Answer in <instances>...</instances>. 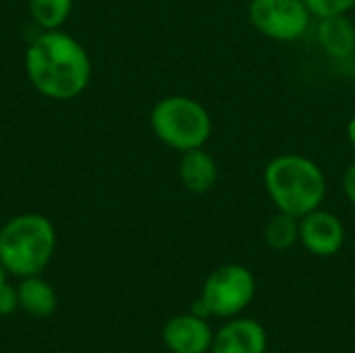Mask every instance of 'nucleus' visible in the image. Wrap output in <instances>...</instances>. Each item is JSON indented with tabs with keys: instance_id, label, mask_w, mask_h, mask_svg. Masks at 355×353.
I'll list each match as a JSON object with an SVG mask.
<instances>
[{
	"instance_id": "nucleus-8",
	"label": "nucleus",
	"mask_w": 355,
	"mask_h": 353,
	"mask_svg": "<svg viewBox=\"0 0 355 353\" xmlns=\"http://www.w3.org/2000/svg\"><path fill=\"white\" fill-rule=\"evenodd\" d=\"M214 333L206 318L196 314L173 316L162 329V341L171 353H208L212 347Z\"/></svg>"
},
{
	"instance_id": "nucleus-5",
	"label": "nucleus",
	"mask_w": 355,
	"mask_h": 353,
	"mask_svg": "<svg viewBox=\"0 0 355 353\" xmlns=\"http://www.w3.org/2000/svg\"><path fill=\"white\" fill-rule=\"evenodd\" d=\"M256 295V279L241 264L218 266L204 283L202 300L212 316L233 318L241 314Z\"/></svg>"
},
{
	"instance_id": "nucleus-16",
	"label": "nucleus",
	"mask_w": 355,
	"mask_h": 353,
	"mask_svg": "<svg viewBox=\"0 0 355 353\" xmlns=\"http://www.w3.org/2000/svg\"><path fill=\"white\" fill-rule=\"evenodd\" d=\"M19 308V293L8 281L0 283V316H10Z\"/></svg>"
},
{
	"instance_id": "nucleus-3",
	"label": "nucleus",
	"mask_w": 355,
	"mask_h": 353,
	"mask_svg": "<svg viewBox=\"0 0 355 353\" xmlns=\"http://www.w3.org/2000/svg\"><path fill=\"white\" fill-rule=\"evenodd\" d=\"M54 250L56 229L44 214H17L0 229V262L8 275L19 279L42 275Z\"/></svg>"
},
{
	"instance_id": "nucleus-11",
	"label": "nucleus",
	"mask_w": 355,
	"mask_h": 353,
	"mask_svg": "<svg viewBox=\"0 0 355 353\" xmlns=\"http://www.w3.org/2000/svg\"><path fill=\"white\" fill-rule=\"evenodd\" d=\"M318 42L327 56L345 60L355 52V25L347 15H331L318 21Z\"/></svg>"
},
{
	"instance_id": "nucleus-15",
	"label": "nucleus",
	"mask_w": 355,
	"mask_h": 353,
	"mask_svg": "<svg viewBox=\"0 0 355 353\" xmlns=\"http://www.w3.org/2000/svg\"><path fill=\"white\" fill-rule=\"evenodd\" d=\"M312 17H331V15H347L355 6V0H304Z\"/></svg>"
},
{
	"instance_id": "nucleus-18",
	"label": "nucleus",
	"mask_w": 355,
	"mask_h": 353,
	"mask_svg": "<svg viewBox=\"0 0 355 353\" xmlns=\"http://www.w3.org/2000/svg\"><path fill=\"white\" fill-rule=\"evenodd\" d=\"M347 139H349L352 148L355 150V114L349 119V123H347Z\"/></svg>"
},
{
	"instance_id": "nucleus-19",
	"label": "nucleus",
	"mask_w": 355,
	"mask_h": 353,
	"mask_svg": "<svg viewBox=\"0 0 355 353\" xmlns=\"http://www.w3.org/2000/svg\"><path fill=\"white\" fill-rule=\"evenodd\" d=\"M6 275H8V273H6V268H4V264L0 262V283H2V281H6Z\"/></svg>"
},
{
	"instance_id": "nucleus-10",
	"label": "nucleus",
	"mask_w": 355,
	"mask_h": 353,
	"mask_svg": "<svg viewBox=\"0 0 355 353\" xmlns=\"http://www.w3.org/2000/svg\"><path fill=\"white\" fill-rule=\"evenodd\" d=\"M179 179L187 191L206 193L218 181V164L204 148L187 150L179 160Z\"/></svg>"
},
{
	"instance_id": "nucleus-6",
	"label": "nucleus",
	"mask_w": 355,
	"mask_h": 353,
	"mask_svg": "<svg viewBox=\"0 0 355 353\" xmlns=\"http://www.w3.org/2000/svg\"><path fill=\"white\" fill-rule=\"evenodd\" d=\"M248 19L262 35L277 42L300 40L312 21L304 0H252Z\"/></svg>"
},
{
	"instance_id": "nucleus-14",
	"label": "nucleus",
	"mask_w": 355,
	"mask_h": 353,
	"mask_svg": "<svg viewBox=\"0 0 355 353\" xmlns=\"http://www.w3.org/2000/svg\"><path fill=\"white\" fill-rule=\"evenodd\" d=\"M264 239L266 246L277 250V252H287L289 248H293L300 241V218L285 214V212H277L264 229Z\"/></svg>"
},
{
	"instance_id": "nucleus-7",
	"label": "nucleus",
	"mask_w": 355,
	"mask_h": 353,
	"mask_svg": "<svg viewBox=\"0 0 355 353\" xmlns=\"http://www.w3.org/2000/svg\"><path fill=\"white\" fill-rule=\"evenodd\" d=\"M300 241L314 256H335L345 243V227L333 212L316 208L300 218Z\"/></svg>"
},
{
	"instance_id": "nucleus-4",
	"label": "nucleus",
	"mask_w": 355,
	"mask_h": 353,
	"mask_svg": "<svg viewBox=\"0 0 355 353\" xmlns=\"http://www.w3.org/2000/svg\"><path fill=\"white\" fill-rule=\"evenodd\" d=\"M154 135L168 148L187 152L204 148L212 135V119L204 104L189 96H166L150 112Z\"/></svg>"
},
{
	"instance_id": "nucleus-9",
	"label": "nucleus",
	"mask_w": 355,
	"mask_h": 353,
	"mask_svg": "<svg viewBox=\"0 0 355 353\" xmlns=\"http://www.w3.org/2000/svg\"><path fill=\"white\" fill-rule=\"evenodd\" d=\"M210 353H266V331L258 320L235 318L214 335Z\"/></svg>"
},
{
	"instance_id": "nucleus-1",
	"label": "nucleus",
	"mask_w": 355,
	"mask_h": 353,
	"mask_svg": "<svg viewBox=\"0 0 355 353\" xmlns=\"http://www.w3.org/2000/svg\"><path fill=\"white\" fill-rule=\"evenodd\" d=\"M29 83L46 98L67 102L85 92L92 79L87 50L62 29L42 31L25 50Z\"/></svg>"
},
{
	"instance_id": "nucleus-12",
	"label": "nucleus",
	"mask_w": 355,
	"mask_h": 353,
	"mask_svg": "<svg viewBox=\"0 0 355 353\" xmlns=\"http://www.w3.org/2000/svg\"><path fill=\"white\" fill-rule=\"evenodd\" d=\"M17 293H19V308L33 318H48L56 312L58 306L56 291L40 275L21 279Z\"/></svg>"
},
{
	"instance_id": "nucleus-2",
	"label": "nucleus",
	"mask_w": 355,
	"mask_h": 353,
	"mask_svg": "<svg viewBox=\"0 0 355 353\" xmlns=\"http://www.w3.org/2000/svg\"><path fill=\"white\" fill-rule=\"evenodd\" d=\"M264 187L279 212L295 218L320 208L327 196L322 169L302 154H281L264 169Z\"/></svg>"
},
{
	"instance_id": "nucleus-17",
	"label": "nucleus",
	"mask_w": 355,
	"mask_h": 353,
	"mask_svg": "<svg viewBox=\"0 0 355 353\" xmlns=\"http://www.w3.org/2000/svg\"><path fill=\"white\" fill-rule=\"evenodd\" d=\"M343 191H345L347 200L355 206V160L347 166V171L343 175Z\"/></svg>"
},
{
	"instance_id": "nucleus-13",
	"label": "nucleus",
	"mask_w": 355,
	"mask_h": 353,
	"mask_svg": "<svg viewBox=\"0 0 355 353\" xmlns=\"http://www.w3.org/2000/svg\"><path fill=\"white\" fill-rule=\"evenodd\" d=\"M29 15L42 31L60 29L73 10V0H27Z\"/></svg>"
}]
</instances>
